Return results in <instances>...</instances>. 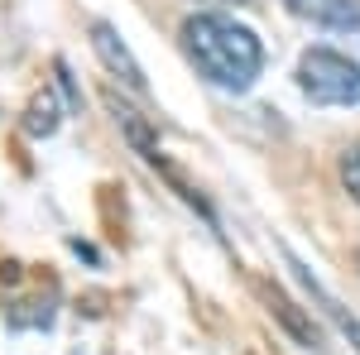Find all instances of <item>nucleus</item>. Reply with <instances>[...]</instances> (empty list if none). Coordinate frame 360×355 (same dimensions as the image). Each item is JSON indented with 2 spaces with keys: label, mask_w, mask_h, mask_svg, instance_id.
<instances>
[{
  "label": "nucleus",
  "mask_w": 360,
  "mask_h": 355,
  "mask_svg": "<svg viewBox=\"0 0 360 355\" xmlns=\"http://www.w3.org/2000/svg\"><path fill=\"white\" fill-rule=\"evenodd\" d=\"M183 53L197 72L221 91H250L264 72V44L250 25H240L226 10H197L178 29Z\"/></svg>",
  "instance_id": "f257e3e1"
},
{
  "label": "nucleus",
  "mask_w": 360,
  "mask_h": 355,
  "mask_svg": "<svg viewBox=\"0 0 360 355\" xmlns=\"http://www.w3.org/2000/svg\"><path fill=\"white\" fill-rule=\"evenodd\" d=\"M293 77L312 106H360V63L336 49H307Z\"/></svg>",
  "instance_id": "f03ea898"
},
{
  "label": "nucleus",
  "mask_w": 360,
  "mask_h": 355,
  "mask_svg": "<svg viewBox=\"0 0 360 355\" xmlns=\"http://www.w3.org/2000/svg\"><path fill=\"white\" fill-rule=\"evenodd\" d=\"M91 49H96V58L106 63V72H111V77H120L130 91H149V82H144V67H139L135 53L125 49V39L115 34V25L96 20V25H91Z\"/></svg>",
  "instance_id": "7ed1b4c3"
},
{
  "label": "nucleus",
  "mask_w": 360,
  "mask_h": 355,
  "mask_svg": "<svg viewBox=\"0 0 360 355\" xmlns=\"http://www.w3.org/2000/svg\"><path fill=\"white\" fill-rule=\"evenodd\" d=\"M283 10L312 29H327V34H356L360 29V0H283Z\"/></svg>",
  "instance_id": "20e7f679"
},
{
  "label": "nucleus",
  "mask_w": 360,
  "mask_h": 355,
  "mask_svg": "<svg viewBox=\"0 0 360 355\" xmlns=\"http://www.w3.org/2000/svg\"><path fill=\"white\" fill-rule=\"evenodd\" d=\"M288 264H293V273H298V283H303L307 293H312V302H317V307H322V312L332 317L336 331H341V336H346V341H351V346L360 351V322H356V317H351V312H346V307L332 298V293H327V288H322V283H317V278H312V273L303 269V264H298V259H288Z\"/></svg>",
  "instance_id": "39448f33"
},
{
  "label": "nucleus",
  "mask_w": 360,
  "mask_h": 355,
  "mask_svg": "<svg viewBox=\"0 0 360 355\" xmlns=\"http://www.w3.org/2000/svg\"><path fill=\"white\" fill-rule=\"evenodd\" d=\"M259 293H264V302H269V312H274V317L293 331L303 346H322V336H317V327H312V317H303L298 302L288 298V293H278V288H269V283H259Z\"/></svg>",
  "instance_id": "423d86ee"
},
{
  "label": "nucleus",
  "mask_w": 360,
  "mask_h": 355,
  "mask_svg": "<svg viewBox=\"0 0 360 355\" xmlns=\"http://www.w3.org/2000/svg\"><path fill=\"white\" fill-rule=\"evenodd\" d=\"M25 130H29L34 139H49V135L58 130V101L49 96V91H44V96H39V101L29 106V115H25Z\"/></svg>",
  "instance_id": "0eeeda50"
},
{
  "label": "nucleus",
  "mask_w": 360,
  "mask_h": 355,
  "mask_svg": "<svg viewBox=\"0 0 360 355\" xmlns=\"http://www.w3.org/2000/svg\"><path fill=\"white\" fill-rule=\"evenodd\" d=\"M341 188L351 192V202L360 207V144L341 154Z\"/></svg>",
  "instance_id": "6e6552de"
},
{
  "label": "nucleus",
  "mask_w": 360,
  "mask_h": 355,
  "mask_svg": "<svg viewBox=\"0 0 360 355\" xmlns=\"http://www.w3.org/2000/svg\"><path fill=\"white\" fill-rule=\"evenodd\" d=\"M53 72H58V86H63V96H68V110H82V96H77V86H72V77H68V63H63V58L53 63Z\"/></svg>",
  "instance_id": "1a4fd4ad"
},
{
  "label": "nucleus",
  "mask_w": 360,
  "mask_h": 355,
  "mask_svg": "<svg viewBox=\"0 0 360 355\" xmlns=\"http://www.w3.org/2000/svg\"><path fill=\"white\" fill-rule=\"evenodd\" d=\"M202 5H250V0H202Z\"/></svg>",
  "instance_id": "9d476101"
}]
</instances>
